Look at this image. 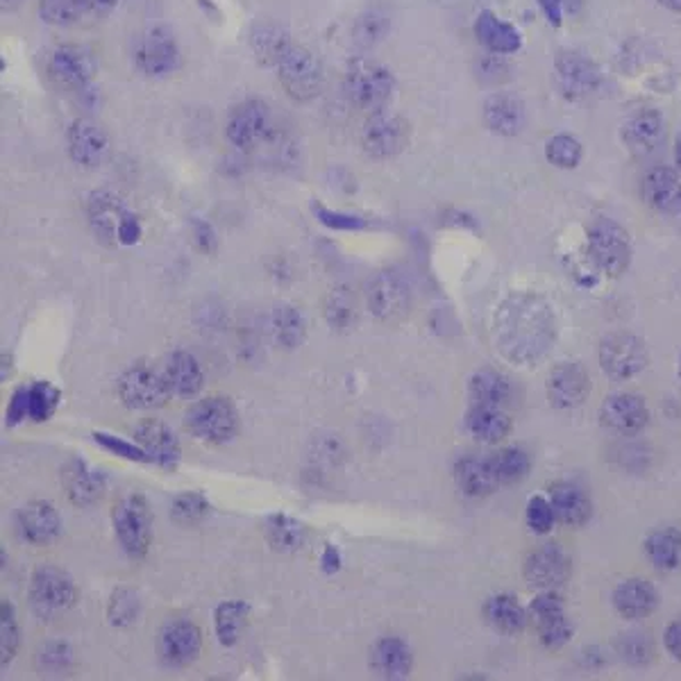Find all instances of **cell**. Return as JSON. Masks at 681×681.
Masks as SVG:
<instances>
[{"label":"cell","mask_w":681,"mask_h":681,"mask_svg":"<svg viewBox=\"0 0 681 681\" xmlns=\"http://www.w3.org/2000/svg\"><path fill=\"white\" fill-rule=\"evenodd\" d=\"M664 645L668 649V655L677 661H681V618L672 620L668 628H666V634H664Z\"/></svg>","instance_id":"57"},{"label":"cell","mask_w":681,"mask_h":681,"mask_svg":"<svg viewBox=\"0 0 681 681\" xmlns=\"http://www.w3.org/2000/svg\"><path fill=\"white\" fill-rule=\"evenodd\" d=\"M487 459H489V466L498 481V487L521 485V481L527 479L531 473V459L523 447H502Z\"/></svg>","instance_id":"41"},{"label":"cell","mask_w":681,"mask_h":681,"mask_svg":"<svg viewBox=\"0 0 681 681\" xmlns=\"http://www.w3.org/2000/svg\"><path fill=\"white\" fill-rule=\"evenodd\" d=\"M571 575V561L557 543H546L534 550L525 561V580L529 586L554 590Z\"/></svg>","instance_id":"23"},{"label":"cell","mask_w":681,"mask_h":681,"mask_svg":"<svg viewBox=\"0 0 681 681\" xmlns=\"http://www.w3.org/2000/svg\"><path fill=\"white\" fill-rule=\"evenodd\" d=\"M588 260L602 275L616 279L622 277L632 266V239L624 227L611 218H598L590 223L588 235Z\"/></svg>","instance_id":"3"},{"label":"cell","mask_w":681,"mask_h":681,"mask_svg":"<svg viewBox=\"0 0 681 681\" xmlns=\"http://www.w3.org/2000/svg\"><path fill=\"white\" fill-rule=\"evenodd\" d=\"M679 378H681V353H679Z\"/></svg>","instance_id":"64"},{"label":"cell","mask_w":681,"mask_h":681,"mask_svg":"<svg viewBox=\"0 0 681 681\" xmlns=\"http://www.w3.org/2000/svg\"><path fill=\"white\" fill-rule=\"evenodd\" d=\"M210 511H212V504L201 491H187L178 495L174 504H170V518L182 527H189V525L203 523L210 516Z\"/></svg>","instance_id":"44"},{"label":"cell","mask_w":681,"mask_h":681,"mask_svg":"<svg viewBox=\"0 0 681 681\" xmlns=\"http://www.w3.org/2000/svg\"><path fill=\"white\" fill-rule=\"evenodd\" d=\"M117 393L121 403L134 411H155L168 405L174 391L168 386L166 373L157 371L151 363H132L121 373L117 382Z\"/></svg>","instance_id":"7"},{"label":"cell","mask_w":681,"mask_h":681,"mask_svg":"<svg viewBox=\"0 0 681 681\" xmlns=\"http://www.w3.org/2000/svg\"><path fill=\"white\" fill-rule=\"evenodd\" d=\"M164 373H166L168 386H170V391H174V395L184 397V401H189V397H195L205 386L203 366L198 363V359L187 350H178V353L170 355L166 361Z\"/></svg>","instance_id":"32"},{"label":"cell","mask_w":681,"mask_h":681,"mask_svg":"<svg viewBox=\"0 0 681 681\" xmlns=\"http://www.w3.org/2000/svg\"><path fill=\"white\" fill-rule=\"evenodd\" d=\"M94 441L100 447H105L107 452H111L113 457H121V459H128L134 464H151L146 450L141 447L136 441H128V439H121V437L109 434V432H96Z\"/></svg>","instance_id":"52"},{"label":"cell","mask_w":681,"mask_h":681,"mask_svg":"<svg viewBox=\"0 0 681 681\" xmlns=\"http://www.w3.org/2000/svg\"><path fill=\"white\" fill-rule=\"evenodd\" d=\"M48 73L52 82L60 84V87L82 89L87 87L96 75V57L84 46L62 44L50 52Z\"/></svg>","instance_id":"18"},{"label":"cell","mask_w":681,"mask_h":681,"mask_svg":"<svg viewBox=\"0 0 681 681\" xmlns=\"http://www.w3.org/2000/svg\"><path fill=\"white\" fill-rule=\"evenodd\" d=\"M250 44H252L254 55H258V60L268 67H277L282 62V57L287 55L294 46L289 39V33L277 23H260L252 31Z\"/></svg>","instance_id":"40"},{"label":"cell","mask_w":681,"mask_h":681,"mask_svg":"<svg viewBox=\"0 0 681 681\" xmlns=\"http://www.w3.org/2000/svg\"><path fill=\"white\" fill-rule=\"evenodd\" d=\"M485 618L495 632L504 636H518L527 628L529 611L518 602L516 595L498 593L487 600Z\"/></svg>","instance_id":"33"},{"label":"cell","mask_w":681,"mask_h":681,"mask_svg":"<svg viewBox=\"0 0 681 681\" xmlns=\"http://www.w3.org/2000/svg\"><path fill=\"white\" fill-rule=\"evenodd\" d=\"M67 141L71 159L84 168H98L111 155L107 132L92 119H75L67 130Z\"/></svg>","instance_id":"22"},{"label":"cell","mask_w":681,"mask_h":681,"mask_svg":"<svg viewBox=\"0 0 681 681\" xmlns=\"http://www.w3.org/2000/svg\"><path fill=\"white\" fill-rule=\"evenodd\" d=\"M659 3H661L664 8H668V10L677 12V14H681V0H659Z\"/></svg>","instance_id":"62"},{"label":"cell","mask_w":681,"mask_h":681,"mask_svg":"<svg viewBox=\"0 0 681 681\" xmlns=\"http://www.w3.org/2000/svg\"><path fill=\"white\" fill-rule=\"evenodd\" d=\"M31 391V420L33 422H46L50 420L62 403V393L50 382H33L27 386Z\"/></svg>","instance_id":"46"},{"label":"cell","mask_w":681,"mask_h":681,"mask_svg":"<svg viewBox=\"0 0 681 681\" xmlns=\"http://www.w3.org/2000/svg\"><path fill=\"white\" fill-rule=\"evenodd\" d=\"M353 298L346 289H336L330 294L327 298V304H325V316H327V323L334 327V330H348L350 323H353Z\"/></svg>","instance_id":"54"},{"label":"cell","mask_w":681,"mask_h":681,"mask_svg":"<svg viewBox=\"0 0 681 681\" xmlns=\"http://www.w3.org/2000/svg\"><path fill=\"white\" fill-rule=\"evenodd\" d=\"M19 529L27 543L50 546L62 534V518L50 502L37 500L19 511Z\"/></svg>","instance_id":"27"},{"label":"cell","mask_w":681,"mask_h":681,"mask_svg":"<svg viewBox=\"0 0 681 681\" xmlns=\"http://www.w3.org/2000/svg\"><path fill=\"white\" fill-rule=\"evenodd\" d=\"M475 37L495 55H511L523 46V37L514 25L498 19L493 12H481L475 21Z\"/></svg>","instance_id":"34"},{"label":"cell","mask_w":681,"mask_h":681,"mask_svg":"<svg viewBox=\"0 0 681 681\" xmlns=\"http://www.w3.org/2000/svg\"><path fill=\"white\" fill-rule=\"evenodd\" d=\"M311 212H314V216L321 225H325L327 230H334V232H361L368 227V220L359 214L334 212V210L319 205V203L311 205Z\"/></svg>","instance_id":"50"},{"label":"cell","mask_w":681,"mask_h":681,"mask_svg":"<svg viewBox=\"0 0 681 681\" xmlns=\"http://www.w3.org/2000/svg\"><path fill=\"white\" fill-rule=\"evenodd\" d=\"M134 441L146 450L148 462L162 470L174 473L182 462V445L166 422L148 418L134 430Z\"/></svg>","instance_id":"21"},{"label":"cell","mask_w":681,"mask_h":681,"mask_svg":"<svg viewBox=\"0 0 681 681\" xmlns=\"http://www.w3.org/2000/svg\"><path fill=\"white\" fill-rule=\"evenodd\" d=\"M203 649V632L195 622L178 618L168 620L159 634V655L168 668H187Z\"/></svg>","instance_id":"17"},{"label":"cell","mask_w":681,"mask_h":681,"mask_svg":"<svg viewBox=\"0 0 681 681\" xmlns=\"http://www.w3.org/2000/svg\"><path fill=\"white\" fill-rule=\"evenodd\" d=\"M340 563H344V559H340V552L334 548V546H325L323 548V554H321V568L325 575H336L340 571Z\"/></svg>","instance_id":"60"},{"label":"cell","mask_w":681,"mask_h":681,"mask_svg":"<svg viewBox=\"0 0 681 681\" xmlns=\"http://www.w3.org/2000/svg\"><path fill=\"white\" fill-rule=\"evenodd\" d=\"M624 146L636 157H647L655 153L664 139V119L655 109H641L628 119L622 128Z\"/></svg>","instance_id":"29"},{"label":"cell","mask_w":681,"mask_h":681,"mask_svg":"<svg viewBox=\"0 0 681 681\" xmlns=\"http://www.w3.org/2000/svg\"><path fill=\"white\" fill-rule=\"evenodd\" d=\"M454 481H457V489L468 498H487L500 489L491 473L489 459L479 457H464L454 464Z\"/></svg>","instance_id":"36"},{"label":"cell","mask_w":681,"mask_h":681,"mask_svg":"<svg viewBox=\"0 0 681 681\" xmlns=\"http://www.w3.org/2000/svg\"><path fill=\"white\" fill-rule=\"evenodd\" d=\"M643 201L664 216L681 214V178L668 166H657L641 182Z\"/></svg>","instance_id":"24"},{"label":"cell","mask_w":681,"mask_h":681,"mask_svg":"<svg viewBox=\"0 0 681 681\" xmlns=\"http://www.w3.org/2000/svg\"><path fill=\"white\" fill-rule=\"evenodd\" d=\"M134 67L146 77H166L180 67V46L176 35L162 25L148 27L134 41Z\"/></svg>","instance_id":"11"},{"label":"cell","mask_w":681,"mask_h":681,"mask_svg":"<svg viewBox=\"0 0 681 681\" xmlns=\"http://www.w3.org/2000/svg\"><path fill=\"white\" fill-rule=\"evenodd\" d=\"M557 84L568 100H586L600 89L602 73L590 57L577 50L561 52L557 60Z\"/></svg>","instance_id":"16"},{"label":"cell","mask_w":681,"mask_h":681,"mask_svg":"<svg viewBox=\"0 0 681 681\" xmlns=\"http://www.w3.org/2000/svg\"><path fill=\"white\" fill-rule=\"evenodd\" d=\"M529 618L534 620L538 630V641L550 652H557L571 643L575 630L573 624L568 622L563 600L554 590H543L538 593L536 598L527 607Z\"/></svg>","instance_id":"15"},{"label":"cell","mask_w":681,"mask_h":681,"mask_svg":"<svg viewBox=\"0 0 681 681\" xmlns=\"http://www.w3.org/2000/svg\"><path fill=\"white\" fill-rule=\"evenodd\" d=\"M344 89H346L348 100L357 109L368 111V113H378L393 98L395 77L384 64L359 57V60L350 62L346 71Z\"/></svg>","instance_id":"4"},{"label":"cell","mask_w":681,"mask_h":681,"mask_svg":"<svg viewBox=\"0 0 681 681\" xmlns=\"http://www.w3.org/2000/svg\"><path fill=\"white\" fill-rule=\"evenodd\" d=\"M674 159H677V164L681 168V134L677 136V144H674Z\"/></svg>","instance_id":"63"},{"label":"cell","mask_w":681,"mask_h":681,"mask_svg":"<svg viewBox=\"0 0 681 681\" xmlns=\"http://www.w3.org/2000/svg\"><path fill=\"white\" fill-rule=\"evenodd\" d=\"M384 33V21L380 14H375V21L371 25V16H363L357 25V41L363 46H371L380 39V35Z\"/></svg>","instance_id":"56"},{"label":"cell","mask_w":681,"mask_h":681,"mask_svg":"<svg viewBox=\"0 0 681 681\" xmlns=\"http://www.w3.org/2000/svg\"><path fill=\"white\" fill-rule=\"evenodd\" d=\"M139 613H141V607H139L136 593L128 588L113 590L109 607H107V618L113 628H130L132 622L139 620Z\"/></svg>","instance_id":"49"},{"label":"cell","mask_w":681,"mask_h":681,"mask_svg":"<svg viewBox=\"0 0 681 681\" xmlns=\"http://www.w3.org/2000/svg\"><path fill=\"white\" fill-rule=\"evenodd\" d=\"M366 302L378 321L401 323L411 311V289L403 275L382 271L368 282Z\"/></svg>","instance_id":"12"},{"label":"cell","mask_w":681,"mask_h":681,"mask_svg":"<svg viewBox=\"0 0 681 681\" xmlns=\"http://www.w3.org/2000/svg\"><path fill=\"white\" fill-rule=\"evenodd\" d=\"M466 432L487 445H498L511 434V418L504 407L470 405L466 414Z\"/></svg>","instance_id":"31"},{"label":"cell","mask_w":681,"mask_h":681,"mask_svg":"<svg viewBox=\"0 0 681 681\" xmlns=\"http://www.w3.org/2000/svg\"><path fill=\"white\" fill-rule=\"evenodd\" d=\"M611 605L616 613L624 620H641L657 611L659 593L647 580L632 577L622 580L611 595Z\"/></svg>","instance_id":"26"},{"label":"cell","mask_w":681,"mask_h":681,"mask_svg":"<svg viewBox=\"0 0 681 681\" xmlns=\"http://www.w3.org/2000/svg\"><path fill=\"white\" fill-rule=\"evenodd\" d=\"M64 485L69 500L75 506H92L103 498L105 477L98 470H92L84 462H71L64 473Z\"/></svg>","instance_id":"37"},{"label":"cell","mask_w":681,"mask_h":681,"mask_svg":"<svg viewBox=\"0 0 681 681\" xmlns=\"http://www.w3.org/2000/svg\"><path fill=\"white\" fill-rule=\"evenodd\" d=\"M411 139V128L405 119L393 113H371L361 128V148L373 159H391L401 155Z\"/></svg>","instance_id":"13"},{"label":"cell","mask_w":681,"mask_h":681,"mask_svg":"<svg viewBox=\"0 0 681 681\" xmlns=\"http://www.w3.org/2000/svg\"><path fill=\"white\" fill-rule=\"evenodd\" d=\"M264 534H266V541L271 543V548L277 552H284V554L300 552L309 541L307 525L296 521L289 514L268 516L264 523Z\"/></svg>","instance_id":"38"},{"label":"cell","mask_w":681,"mask_h":681,"mask_svg":"<svg viewBox=\"0 0 681 681\" xmlns=\"http://www.w3.org/2000/svg\"><path fill=\"white\" fill-rule=\"evenodd\" d=\"M584 157V148L580 144V139L573 134H557L548 139L546 144V159L563 170H573L580 166Z\"/></svg>","instance_id":"45"},{"label":"cell","mask_w":681,"mask_h":681,"mask_svg":"<svg viewBox=\"0 0 681 681\" xmlns=\"http://www.w3.org/2000/svg\"><path fill=\"white\" fill-rule=\"evenodd\" d=\"M600 422L620 437H632L645 430V425L649 422V407L636 393H613L605 397Z\"/></svg>","instance_id":"20"},{"label":"cell","mask_w":681,"mask_h":681,"mask_svg":"<svg viewBox=\"0 0 681 681\" xmlns=\"http://www.w3.org/2000/svg\"><path fill=\"white\" fill-rule=\"evenodd\" d=\"M0 634H3L0 636V655H3V668H8L14 661L21 643L16 607L8 600L0 607Z\"/></svg>","instance_id":"47"},{"label":"cell","mask_w":681,"mask_h":681,"mask_svg":"<svg viewBox=\"0 0 681 681\" xmlns=\"http://www.w3.org/2000/svg\"><path fill=\"white\" fill-rule=\"evenodd\" d=\"M277 77L282 87L298 103H309L325 89V69L314 50L304 46H291L277 64Z\"/></svg>","instance_id":"9"},{"label":"cell","mask_w":681,"mask_h":681,"mask_svg":"<svg viewBox=\"0 0 681 681\" xmlns=\"http://www.w3.org/2000/svg\"><path fill=\"white\" fill-rule=\"evenodd\" d=\"M525 521H527V527H529L534 534H550L552 527H554V523H557V516H554V509H552L550 498L531 495L529 502H527Z\"/></svg>","instance_id":"53"},{"label":"cell","mask_w":681,"mask_h":681,"mask_svg":"<svg viewBox=\"0 0 681 681\" xmlns=\"http://www.w3.org/2000/svg\"><path fill=\"white\" fill-rule=\"evenodd\" d=\"M39 16L48 25L64 27V25L75 23L84 14H82V8H80V0H41V3H39Z\"/></svg>","instance_id":"51"},{"label":"cell","mask_w":681,"mask_h":681,"mask_svg":"<svg viewBox=\"0 0 681 681\" xmlns=\"http://www.w3.org/2000/svg\"><path fill=\"white\" fill-rule=\"evenodd\" d=\"M538 5H541V10L546 12L548 21L552 25H559L561 23V12H563V0H538Z\"/></svg>","instance_id":"61"},{"label":"cell","mask_w":681,"mask_h":681,"mask_svg":"<svg viewBox=\"0 0 681 681\" xmlns=\"http://www.w3.org/2000/svg\"><path fill=\"white\" fill-rule=\"evenodd\" d=\"M550 502L554 509L557 523L565 527H584L593 518V502L586 491L573 481H557L550 489Z\"/></svg>","instance_id":"28"},{"label":"cell","mask_w":681,"mask_h":681,"mask_svg":"<svg viewBox=\"0 0 681 681\" xmlns=\"http://www.w3.org/2000/svg\"><path fill=\"white\" fill-rule=\"evenodd\" d=\"M187 430L210 445H223L235 441L239 434V411L230 397L212 395L203 397L184 414Z\"/></svg>","instance_id":"6"},{"label":"cell","mask_w":681,"mask_h":681,"mask_svg":"<svg viewBox=\"0 0 681 681\" xmlns=\"http://www.w3.org/2000/svg\"><path fill=\"white\" fill-rule=\"evenodd\" d=\"M271 109L262 100L239 103L225 121V136L239 151L260 148L271 136Z\"/></svg>","instance_id":"14"},{"label":"cell","mask_w":681,"mask_h":681,"mask_svg":"<svg viewBox=\"0 0 681 681\" xmlns=\"http://www.w3.org/2000/svg\"><path fill=\"white\" fill-rule=\"evenodd\" d=\"M527 111L521 98L509 94H493L485 103V123L500 136H516L523 132Z\"/></svg>","instance_id":"30"},{"label":"cell","mask_w":681,"mask_h":681,"mask_svg":"<svg viewBox=\"0 0 681 681\" xmlns=\"http://www.w3.org/2000/svg\"><path fill=\"white\" fill-rule=\"evenodd\" d=\"M119 5V0H80V8L84 16H105L109 14L113 8Z\"/></svg>","instance_id":"58"},{"label":"cell","mask_w":681,"mask_h":681,"mask_svg":"<svg viewBox=\"0 0 681 681\" xmlns=\"http://www.w3.org/2000/svg\"><path fill=\"white\" fill-rule=\"evenodd\" d=\"M368 664H371L373 674L380 679H389V681L409 679L414 670V652L409 643H405L403 638L384 636L375 641V645L371 647Z\"/></svg>","instance_id":"25"},{"label":"cell","mask_w":681,"mask_h":681,"mask_svg":"<svg viewBox=\"0 0 681 681\" xmlns=\"http://www.w3.org/2000/svg\"><path fill=\"white\" fill-rule=\"evenodd\" d=\"M77 600V588L69 573L57 565H39L31 582V607L41 620L67 613Z\"/></svg>","instance_id":"10"},{"label":"cell","mask_w":681,"mask_h":681,"mask_svg":"<svg viewBox=\"0 0 681 681\" xmlns=\"http://www.w3.org/2000/svg\"><path fill=\"white\" fill-rule=\"evenodd\" d=\"M271 325H273V336L282 348L294 350V348L304 344L307 321H304V314L298 307H289V304L279 307L273 314Z\"/></svg>","instance_id":"43"},{"label":"cell","mask_w":681,"mask_h":681,"mask_svg":"<svg viewBox=\"0 0 681 681\" xmlns=\"http://www.w3.org/2000/svg\"><path fill=\"white\" fill-rule=\"evenodd\" d=\"M559 336L554 307L534 291H511L493 314V340L498 353L521 368L541 361Z\"/></svg>","instance_id":"1"},{"label":"cell","mask_w":681,"mask_h":681,"mask_svg":"<svg viewBox=\"0 0 681 681\" xmlns=\"http://www.w3.org/2000/svg\"><path fill=\"white\" fill-rule=\"evenodd\" d=\"M546 393L554 409H575L584 405L590 393V380L586 368L577 361L557 363L548 375Z\"/></svg>","instance_id":"19"},{"label":"cell","mask_w":681,"mask_h":681,"mask_svg":"<svg viewBox=\"0 0 681 681\" xmlns=\"http://www.w3.org/2000/svg\"><path fill=\"white\" fill-rule=\"evenodd\" d=\"M195 241H198V246H201L205 252H214V248H216V237H214V230H212V225H210V223L195 220Z\"/></svg>","instance_id":"59"},{"label":"cell","mask_w":681,"mask_h":681,"mask_svg":"<svg viewBox=\"0 0 681 681\" xmlns=\"http://www.w3.org/2000/svg\"><path fill=\"white\" fill-rule=\"evenodd\" d=\"M5 416H8V428H19L21 422L31 420V391H27V386H19L12 393Z\"/></svg>","instance_id":"55"},{"label":"cell","mask_w":681,"mask_h":681,"mask_svg":"<svg viewBox=\"0 0 681 681\" xmlns=\"http://www.w3.org/2000/svg\"><path fill=\"white\" fill-rule=\"evenodd\" d=\"M514 395L511 380L495 371V368H479L468 380V397L470 405H489V407H506Z\"/></svg>","instance_id":"35"},{"label":"cell","mask_w":681,"mask_h":681,"mask_svg":"<svg viewBox=\"0 0 681 681\" xmlns=\"http://www.w3.org/2000/svg\"><path fill=\"white\" fill-rule=\"evenodd\" d=\"M647 561L661 573H672L681 565V531L674 527L655 529L643 543Z\"/></svg>","instance_id":"39"},{"label":"cell","mask_w":681,"mask_h":681,"mask_svg":"<svg viewBox=\"0 0 681 681\" xmlns=\"http://www.w3.org/2000/svg\"><path fill=\"white\" fill-rule=\"evenodd\" d=\"M113 534L130 559H144L153 546V511L141 493H130L111 511Z\"/></svg>","instance_id":"5"},{"label":"cell","mask_w":681,"mask_h":681,"mask_svg":"<svg viewBox=\"0 0 681 681\" xmlns=\"http://www.w3.org/2000/svg\"><path fill=\"white\" fill-rule=\"evenodd\" d=\"M616 647L622 661H628L632 666H645L652 661V657H655V643H652L649 634L643 632L620 634Z\"/></svg>","instance_id":"48"},{"label":"cell","mask_w":681,"mask_h":681,"mask_svg":"<svg viewBox=\"0 0 681 681\" xmlns=\"http://www.w3.org/2000/svg\"><path fill=\"white\" fill-rule=\"evenodd\" d=\"M92 232L107 246L132 248L144 237L141 218L123 203V198L107 189L92 191L84 203Z\"/></svg>","instance_id":"2"},{"label":"cell","mask_w":681,"mask_h":681,"mask_svg":"<svg viewBox=\"0 0 681 681\" xmlns=\"http://www.w3.org/2000/svg\"><path fill=\"white\" fill-rule=\"evenodd\" d=\"M250 607L241 600H225L214 611V630L223 647H235L248 624Z\"/></svg>","instance_id":"42"},{"label":"cell","mask_w":681,"mask_h":681,"mask_svg":"<svg viewBox=\"0 0 681 681\" xmlns=\"http://www.w3.org/2000/svg\"><path fill=\"white\" fill-rule=\"evenodd\" d=\"M598 359L602 373L613 382H628L636 375H641L647 363L649 353L645 340L632 332H609L598 348Z\"/></svg>","instance_id":"8"}]
</instances>
